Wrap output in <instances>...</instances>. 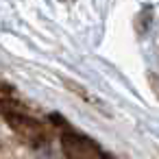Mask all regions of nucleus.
Listing matches in <instances>:
<instances>
[{"instance_id": "nucleus-1", "label": "nucleus", "mask_w": 159, "mask_h": 159, "mask_svg": "<svg viewBox=\"0 0 159 159\" xmlns=\"http://www.w3.org/2000/svg\"><path fill=\"white\" fill-rule=\"evenodd\" d=\"M61 146L68 159H107L102 148L92 139L76 131H66L61 137Z\"/></svg>"}, {"instance_id": "nucleus-2", "label": "nucleus", "mask_w": 159, "mask_h": 159, "mask_svg": "<svg viewBox=\"0 0 159 159\" xmlns=\"http://www.w3.org/2000/svg\"><path fill=\"white\" fill-rule=\"evenodd\" d=\"M5 118L22 139H26L31 144H39V142L46 139V126L39 120L29 118V116H24L20 111H9V109H5Z\"/></svg>"}]
</instances>
